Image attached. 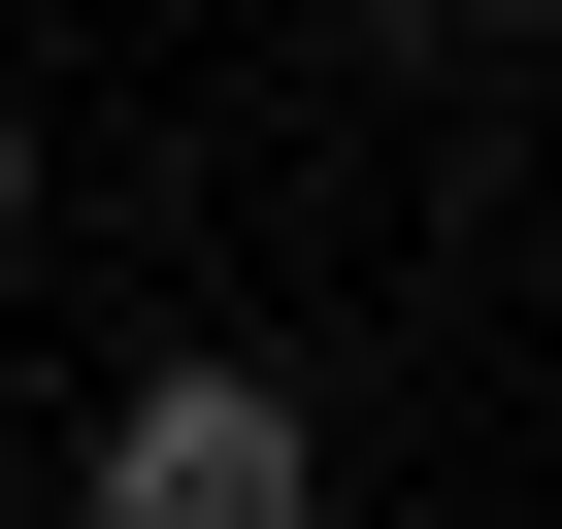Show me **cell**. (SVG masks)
Returning <instances> with one entry per match:
<instances>
[{
    "label": "cell",
    "mask_w": 562,
    "mask_h": 529,
    "mask_svg": "<svg viewBox=\"0 0 562 529\" xmlns=\"http://www.w3.org/2000/svg\"><path fill=\"white\" fill-rule=\"evenodd\" d=\"M463 34H496V0H364V67H463Z\"/></svg>",
    "instance_id": "2"
},
{
    "label": "cell",
    "mask_w": 562,
    "mask_h": 529,
    "mask_svg": "<svg viewBox=\"0 0 562 529\" xmlns=\"http://www.w3.org/2000/svg\"><path fill=\"white\" fill-rule=\"evenodd\" d=\"M67 496H100V529H299V496H331V397L265 364V331H166V364H100Z\"/></svg>",
    "instance_id": "1"
},
{
    "label": "cell",
    "mask_w": 562,
    "mask_h": 529,
    "mask_svg": "<svg viewBox=\"0 0 562 529\" xmlns=\"http://www.w3.org/2000/svg\"><path fill=\"white\" fill-rule=\"evenodd\" d=\"M496 34H562V0H496Z\"/></svg>",
    "instance_id": "4"
},
{
    "label": "cell",
    "mask_w": 562,
    "mask_h": 529,
    "mask_svg": "<svg viewBox=\"0 0 562 529\" xmlns=\"http://www.w3.org/2000/svg\"><path fill=\"white\" fill-rule=\"evenodd\" d=\"M0 232H34V100H0Z\"/></svg>",
    "instance_id": "3"
}]
</instances>
